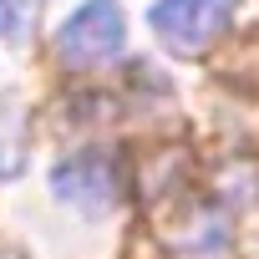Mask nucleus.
Listing matches in <instances>:
<instances>
[{
  "label": "nucleus",
  "instance_id": "1",
  "mask_svg": "<svg viewBox=\"0 0 259 259\" xmlns=\"http://www.w3.org/2000/svg\"><path fill=\"white\" fill-rule=\"evenodd\" d=\"M239 16V0H158L148 26L173 56H203Z\"/></svg>",
  "mask_w": 259,
  "mask_h": 259
},
{
  "label": "nucleus",
  "instance_id": "2",
  "mask_svg": "<svg viewBox=\"0 0 259 259\" xmlns=\"http://www.w3.org/2000/svg\"><path fill=\"white\" fill-rule=\"evenodd\" d=\"M122 41H127V21H122L117 0H87L56 31V51L71 66H102V61H112L122 51Z\"/></svg>",
  "mask_w": 259,
  "mask_h": 259
},
{
  "label": "nucleus",
  "instance_id": "3",
  "mask_svg": "<svg viewBox=\"0 0 259 259\" xmlns=\"http://www.w3.org/2000/svg\"><path fill=\"white\" fill-rule=\"evenodd\" d=\"M51 188H56L71 208H81V213H107V208H117V198H122V173H117L112 158L81 153V158H71V163H61V168L51 173Z\"/></svg>",
  "mask_w": 259,
  "mask_h": 259
},
{
  "label": "nucleus",
  "instance_id": "4",
  "mask_svg": "<svg viewBox=\"0 0 259 259\" xmlns=\"http://www.w3.org/2000/svg\"><path fill=\"white\" fill-rule=\"evenodd\" d=\"M16 31V0H0V36Z\"/></svg>",
  "mask_w": 259,
  "mask_h": 259
}]
</instances>
